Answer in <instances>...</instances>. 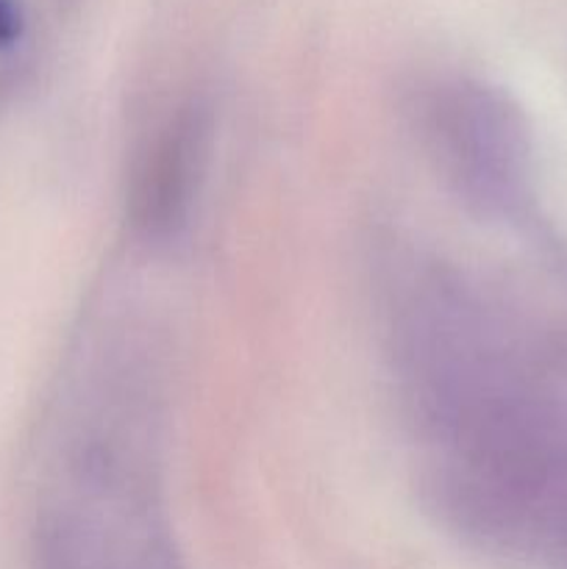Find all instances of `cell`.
<instances>
[{"instance_id": "1", "label": "cell", "mask_w": 567, "mask_h": 569, "mask_svg": "<svg viewBox=\"0 0 567 569\" xmlns=\"http://www.w3.org/2000/svg\"><path fill=\"white\" fill-rule=\"evenodd\" d=\"M422 131L437 167L467 203L495 211L515 200L523 139L498 94L472 81L439 83L422 106Z\"/></svg>"}, {"instance_id": "2", "label": "cell", "mask_w": 567, "mask_h": 569, "mask_svg": "<svg viewBox=\"0 0 567 569\" xmlns=\"http://www.w3.org/2000/svg\"><path fill=\"white\" fill-rule=\"evenodd\" d=\"M206 137L209 126L195 109L167 120L156 133L133 181L131 214L139 231L165 239L183 226L203 172Z\"/></svg>"}, {"instance_id": "3", "label": "cell", "mask_w": 567, "mask_h": 569, "mask_svg": "<svg viewBox=\"0 0 567 569\" xmlns=\"http://www.w3.org/2000/svg\"><path fill=\"white\" fill-rule=\"evenodd\" d=\"M26 28V11L22 0H0V50L14 44Z\"/></svg>"}]
</instances>
